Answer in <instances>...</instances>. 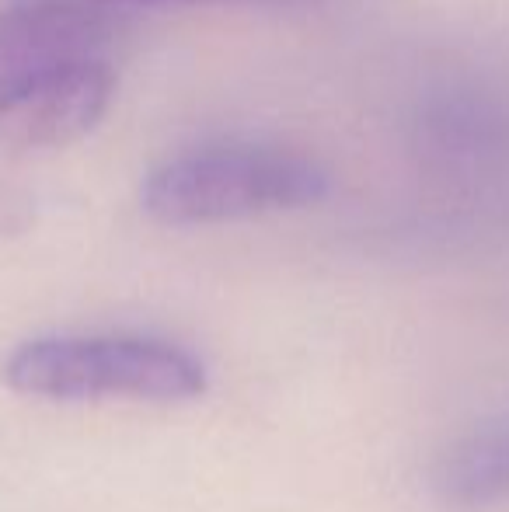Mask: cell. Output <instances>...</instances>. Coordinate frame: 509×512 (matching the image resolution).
<instances>
[{"mask_svg":"<svg viewBox=\"0 0 509 512\" xmlns=\"http://www.w3.org/2000/svg\"><path fill=\"white\" fill-rule=\"evenodd\" d=\"M116 7L105 0H11L0 7V102L81 60H109Z\"/></svg>","mask_w":509,"mask_h":512,"instance_id":"3957f363","label":"cell"},{"mask_svg":"<svg viewBox=\"0 0 509 512\" xmlns=\"http://www.w3.org/2000/svg\"><path fill=\"white\" fill-rule=\"evenodd\" d=\"M11 391L42 401H150L178 405L206 394L210 377L196 352L154 335H46L4 359Z\"/></svg>","mask_w":509,"mask_h":512,"instance_id":"7a4b0ae2","label":"cell"},{"mask_svg":"<svg viewBox=\"0 0 509 512\" xmlns=\"http://www.w3.org/2000/svg\"><path fill=\"white\" fill-rule=\"evenodd\" d=\"M116 95L109 60H81L56 67L0 102V150L35 154L81 140L102 122Z\"/></svg>","mask_w":509,"mask_h":512,"instance_id":"277c9868","label":"cell"},{"mask_svg":"<svg viewBox=\"0 0 509 512\" xmlns=\"http://www.w3.org/2000/svg\"><path fill=\"white\" fill-rule=\"evenodd\" d=\"M433 488L457 509H482L509 499V411L443 446L433 464Z\"/></svg>","mask_w":509,"mask_h":512,"instance_id":"5b68a950","label":"cell"},{"mask_svg":"<svg viewBox=\"0 0 509 512\" xmlns=\"http://www.w3.org/2000/svg\"><path fill=\"white\" fill-rule=\"evenodd\" d=\"M112 7L126 4H265V0H105Z\"/></svg>","mask_w":509,"mask_h":512,"instance_id":"8992f818","label":"cell"},{"mask_svg":"<svg viewBox=\"0 0 509 512\" xmlns=\"http://www.w3.org/2000/svg\"><path fill=\"white\" fill-rule=\"evenodd\" d=\"M328 192V171L290 143L210 140L157 164L140 185V206L157 223L199 227L307 209Z\"/></svg>","mask_w":509,"mask_h":512,"instance_id":"6da1fadb","label":"cell"}]
</instances>
